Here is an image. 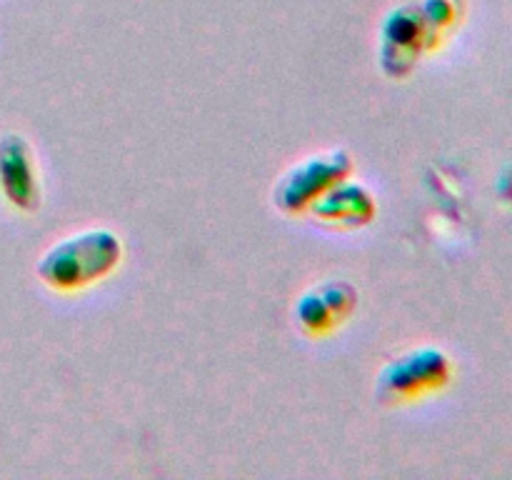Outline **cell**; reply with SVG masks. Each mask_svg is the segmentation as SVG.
<instances>
[{
	"instance_id": "ba28073f",
	"label": "cell",
	"mask_w": 512,
	"mask_h": 480,
	"mask_svg": "<svg viewBox=\"0 0 512 480\" xmlns=\"http://www.w3.org/2000/svg\"><path fill=\"white\" fill-rule=\"evenodd\" d=\"M420 13H423L425 23L433 30L435 38H443L460 18V8L455 5V0H425L420 5Z\"/></svg>"
},
{
	"instance_id": "5b68a950",
	"label": "cell",
	"mask_w": 512,
	"mask_h": 480,
	"mask_svg": "<svg viewBox=\"0 0 512 480\" xmlns=\"http://www.w3.org/2000/svg\"><path fill=\"white\" fill-rule=\"evenodd\" d=\"M358 308V288L348 280H323L298 295L293 318L303 333L323 338L350 320Z\"/></svg>"
},
{
	"instance_id": "3957f363",
	"label": "cell",
	"mask_w": 512,
	"mask_h": 480,
	"mask_svg": "<svg viewBox=\"0 0 512 480\" xmlns=\"http://www.w3.org/2000/svg\"><path fill=\"white\" fill-rule=\"evenodd\" d=\"M353 175V155L343 148L323 150L285 170L273 188V203L285 215L308 213L310 205L335 183Z\"/></svg>"
},
{
	"instance_id": "8992f818",
	"label": "cell",
	"mask_w": 512,
	"mask_h": 480,
	"mask_svg": "<svg viewBox=\"0 0 512 480\" xmlns=\"http://www.w3.org/2000/svg\"><path fill=\"white\" fill-rule=\"evenodd\" d=\"M0 195L20 213H35L43 200L35 153L18 133L0 138Z\"/></svg>"
},
{
	"instance_id": "52a82bcc",
	"label": "cell",
	"mask_w": 512,
	"mask_h": 480,
	"mask_svg": "<svg viewBox=\"0 0 512 480\" xmlns=\"http://www.w3.org/2000/svg\"><path fill=\"white\" fill-rule=\"evenodd\" d=\"M308 213L328 228L358 230L373 223L378 215V200L363 183L345 178L320 195Z\"/></svg>"
},
{
	"instance_id": "7a4b0ae2",
	"label": "cell",
	"mask_w": 512,
	"mask_h": 480,
	"mask_svg": "<svg viewBox=\"0 0 512 480\" xmlns=\"http://www.w3.org/2000/svg\"><path fill=\"white\" fill-rule=\"evenodd\" d=\"M453 360L438 345H418L390 358L375 378V398L383 405H405L440 393L453 383Z\"/></svg>"
},
{
	"instance_id": "277c9868",
	"label": "cell",
	"mask_w": 512,
	"mask_h": 480,
	"mask_svg": "<svg viewBox=\"0 0 512 480\" xmlns=\"http://www.w3.org/2000/svg\"><path fill=\"white\" fill-rule=\"evenodd\" d=\"M435 43L438 38L428 28L420 8L405 5L390 13L380 30V68L388 78H408L425 50H433Z\"/></svg>"
},
{
	"instance_id": "6da1fadb",
	"label": "cell",
	"mask_w": 512,
	"mask_h": 480,
	"mask_svg": "<svg viewBox=\"0 0 512 480\" xmlns=\"http://www.w3.org/2000/svg\"><path fill=\"white\" fill-rule=\"evenodd\" d=\"M125 248L110 228H88L65 235L40 255L35 273L55 293H75L108 278L123 260Z\"/></svg>"
}]
</instances>
